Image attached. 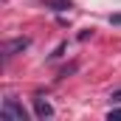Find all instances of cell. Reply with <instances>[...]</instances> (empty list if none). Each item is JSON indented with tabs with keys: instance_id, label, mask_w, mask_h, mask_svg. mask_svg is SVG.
Instances as JSON below:
<instances>
[{
	"instance_id": "1",
	"label": "cell",
	"mask_w": 121,
	"mask_h": 121,
	"mask_svg": "<svg viewBox=\"0 0 121 121\" xmlns=\"http://www.w3.org/2000/svg\"><path fill=\"white\" fill-rule=\"evenodd\" d=\"M0 118L3 121H26V110H23V104L17 101V99H6L3 101V107H0Z\"/></svg>"
},
{
	"instance_id": "2",
	"label": "cell",
	"mask_w": 121,
	"mask_h": 121,
	"mask_svg": "<svg viewBox=\"0 0 121 121\" xmlns=\"http://www.w3.org/2000/svg\"><path fill=\"white\" fill-rule=\"evenodd\" d=\"M34 110H37V116H39V118L54 116V107H51V101H45V99H34Z\"/></svg>"
},
{
	"instance_id": "3",
	"label": "cell",
	"mask_w": 121,
	"mask_h": 121,
	"mask_svg": "<svg viewBox=\"0 0 121 121\" xmlns=\"http://www.w3.org/2000/svg\"><path fill=\"white\" fill-rule=\"evenodd\" d=\"M26 48H28V39H26V37L11 39V42L6 45V56H14V51H26Z\"/></svg>"
},
{
	"instance_id": "4",
	"label": "cell",
	"mask_w": 121,
	"mask_h": 121,
	"mask_svg": "<svg viewBox=\"0 0 121 121\" xmlns=\"http://www.w3.org/2000/svg\"><path fill=\"white\" fill-rule=\"evenodd\" d=\"M45 6H51L54 11H65V9H70V0H42Z\"/></svg>"
},
{
	"instance_id": "5",
	"label": "cell",
	"mask_w": 121,
	"mask_h": 121,
	"mask_svg": "<svg viewBox=\"0 0 121 121\" xmlns=\"http://www.w3.org/2000/svg\"><path fill=\"white\" fill-rule=\"evenodd\" d=\"M110 101L118 104V101H121V90H113V93H110Z\"/></svg>"
},
{
	"instance_id": "6",
	"label": "cell",
	"mask_w": 121,
	"mask_h": 121,
	"mask_svg": "<svg viewBox=\"0 0 121 121\" xmlns=\"http://www.w3.org/2000/svg\"><path fill=\"white\" fill-rule=\"evenodd\" d=\"M110 118H121V110H110Z\"/></svg>"
},
{
	"instance_id": "7",
	"label": "cell",
	"mask_w": 121,
	"mask_h": 121,
	"mask_svg": "<svg viewBox=\"0 0 121 121\" xmlns=\"http://www.w3.org/2000/svg\"><path fill=\"white\" fill-rule=\"evenodd\" d=\"M110 23H121V14H116V17H110Z\"/></svg>"
}]
</instances>
